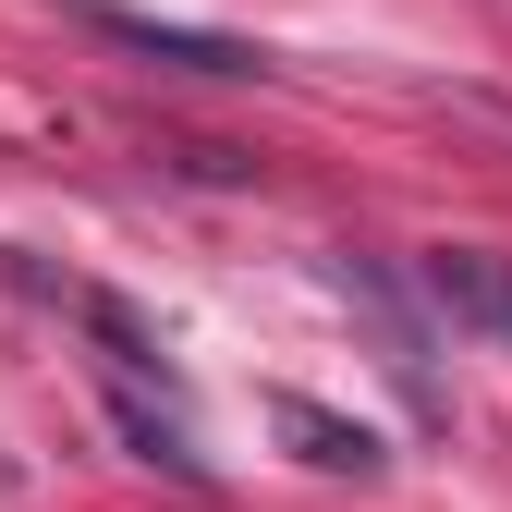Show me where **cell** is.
Segmentation results:
<instances>
[{
	"label": "cell",
	"instance_id": "obj_2",
	"mask_svg": "<svg viewBox=\"0 0 512 512\" xmlns=\"http://www.w3.org/2000/svg\"><path fill=\"white\" fill-rule=\"evenodd\" d=\"M269 427L293 439L317 476H378V464H391V452H378V427H354V415H330V403H305V391H269Z\"/></svg>",
	"mask_w": 512,
	"mask_h": 512
},
{
	"label": "cell",
	"instance_id": "obj_4",
	"mask_svg": "<svg viewBox=\"0 0 512 512\" xmlns=\"http://www.w3.org/2000/svg\"><path fill=\"white\" fill-rule=\"evenodd\" d=\"M110 415H122V439H135V464H159V476H208V452H196V427H183L171 403H147L135 378H110Z\"/></svg>",
	"mask_w": 512,
	"mask_h": 512
},
{
	"label": "cell",
	"instance_id": "obj_1",
	"mask_svg": "<svg viewBox=\"0 0 512 512\" xmlns=\"http://www.w3.org/2000/svg\"><path fill=\"white\" fill-rule=\"evenodd\" d=\"M415 293L452 317V330L512 342V256H488V244H427V256H415Z\"/></svg>",
	"mask_w": 512,
	"mask_h": 512
},
{
	"label": "cell",
	"instance_id": "obj_3",
	"mask_svg": "<svg viewBox=\"0 0 512 512\" xmlns=\"http://www.w3.org/2000/svg\"><path fill=\"white\" fill-rule=\"evenodd\" d=\"M98 37H122V49L171 61V74H269L256 49H232V37H183V25H147V13H98Z\"/></svg>",
	"mask_w": 512,
	"mask_h": 512
}]
</instances>
